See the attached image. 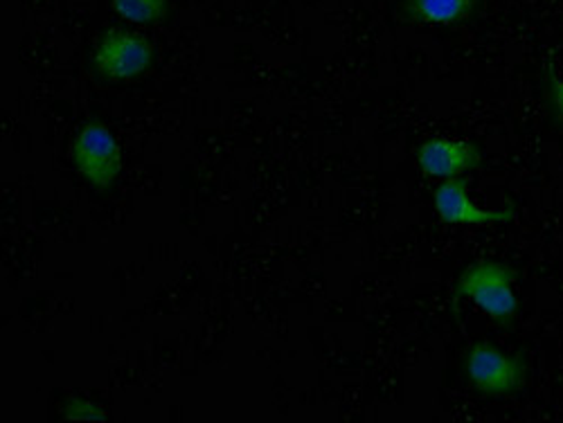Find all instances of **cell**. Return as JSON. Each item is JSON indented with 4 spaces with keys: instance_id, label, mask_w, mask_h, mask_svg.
Masks as SVG:
<instances>
[{
    "instance_id": "1",
    "label": "cell",
    "mask_w": 563,
    "mask_h": 423,
    "mask_svg": "<svg viewBox=\"0 0 563 423\" xmlns=\"http://www.w3.org/2000/svg\"><path fill=\"white\" fill-rule=\"evenodd\" d=\"M455 293L472 300L500 324H509L519 311V298L514 293V270L500 261H476L466 266L455 281Z\"/></svg>"
},
{
    "instance_id": "2",
    "label": "cell",
    "mask_w": 563,
    "mask_h": 423,
    "mask_svg": "<svg viewBox=\"0 0 563 423\" xmlns=\"http://www.w3.org/2000/svg\"><path fill=\"white\" fill-rule=\"evenodd\" d=\"M73 160L84 180L96 190H109L122 171V152L107 124L90 120L73 140Z\"/></svg>"
},
{
    "instance_id": "3",
    "label": "cell",
    "mask_w": 563,
    "mask_h": 423,
    "mask_svg": "<svg viewBox=\"0 0 563 423\" xmlns=\"http://www.w3.org/2000/svg\"><path fill=\"white\" fill-rule=\"evenodd\" d=\"M464 371L468 383L487 397L511 394L526 379V365L521 358L509 356L487 343H478L468 349Z\"/></svg>"
},
{
    "instance_id": "4",
    "label": "cell",
    "mask_w": 563,
    "mask_h": 423,
    "mask_svg": "<svg viewBox=\"0 0 563 423\" xmlns=\"http://www.w3.org/2000/svg\"><path fill=\"white\" fill-rule=\"evenodd\" d=\"M154 62L152 45L137 34L111 30L96 51V68L109 79H133Z\"/></svg>"
},
{
    "instance_id": "5",
    "label": "cell",
    "mask_w": 563,
    "mask_h": 423,
    "mask_svg": "<svg viewBox=\"0 0 563 423\" xmlns=\"http://www.w3.org/2000/svg\"><path fill=\"white\" fill-rule=\"evenodd\" d=\"M433 205L440 221L451 225H492L514 219V210H483L468 199V180L446 178L433 192Z\"/></svg>"
},
{
    "instance_id": "6",
    "label": "cell",
    "mask_w": 563,
    "mask_h": 423,
    "mask_svg": "<svg viewBox=\"0 0 563 423\" xmlns=\"http://www.w3.org/2000/svg\"><path fill=\"white\" fill-rule=\"evenodd\" d=\"M481 152L474 143L457 137H431L417 149V165L433 178H457L481 167Z\"/></svg>"
},
{
    "instance_id": "7",
    "label": "cell",
    "mask_w": 563,
    "mask_h": 423,
    "mask_svg": "<svg viewBox=\"0 0 563 423\" xmlns=\"http://www.w3.org/2000/svg\"><path fill=\"white\" fill-rule=\"evenodd\" d=\"M478 0H404L408 16L431 25H457L472 16Z\"/></svg>"
},
{
    "instance_id": "8",
    "label": "cell",
    "mask_w": 563,
    "mask_h": 423,
    "mask_svg": "<svg viewBox=\"0 0 563 423\" xmlns=\"http://www.w3.org/2000/svg\"><path fill=\"white\" fill-rule=\"evenodd\" d=\"M111 8L126 21L156 23L167 14V0H111Z\"/></svg>"
},
{
    "instance_id": "9",
    "label": "cell",
    "mask_w": 563,
    "mask_h": 423,
    "mask_svg": "<svg viewBox=\"0 0 563 423\" xmlns=\"http://www.w3.org/2000/svg\"><path fill=\"white\" fill-rule=\"evenodd\" d=\"M64 416L66 419H86V421H107V412L86 399H70L64 408Z\"/></svg>"
},
{
    "instance_id": "10",
    "label": "cell",
    "mask_w": 563,
    "mask_h": 423,
    "mask_svg": "<svg viewBox=\"0 0 563 423\" xmlns=\"http://www.w3.org/2000/svg\"><path fill=\"white\" fill-rule=\"evenodd\" d=\"M552 102L559 118L563 120V81H552Z\"/></svg>"
}]
</instances>
